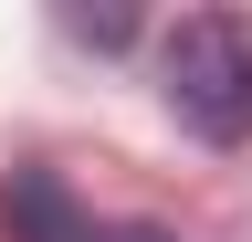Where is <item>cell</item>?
<instances>
[{"label":"cell","mask_w":252,"mask_h":242,"mask_svg":"<svg viewBox=\"0 0 252 242\" xmlns=\"http://www.w3.org/2000/svg\"><path fill=\"white\" fill-rule=\"evenodd\" d=\"M158 95L200 147H242L252 137V21L242 11H189L158 42Z\"/></svg>","instance_id":"cell-1"},{"label":"cell","mask_w":252,"mask_h":242,"mask_svg":"<svg viewBox=\"0 0 252 242\" xmlns=\"http://www.w3.org/2000/svg\"><path fill=\"white\" fill-rule=\"evenodd\" d=\"M0 232H11V242H105L94 210L63 190L53 169H11V190H0Z\"/></svg>","instance_id":"cell-2"},{"label":"cell","mask_w":252,"mask_h":242,"mask_svg":"<svg viewBox=\"0 0 252 242\" xmlns=\"http://www.w3.org/2000/svg\"><path fill=\"white\" fill-rule=\"evenodd\" d=\"M63 32H74V42H105V53H116L126 32H137V21H126V11H63Z\"/></svg>","instance_id":"cell-3"},{"label":"cell","mask_w":252,"mask_h":242,"mask_svg":"<svg viewBox=\"0 0 252 242\" xmlns=\"http://www.w3.org/2000/svg\"><path fill=\"white\" fill-rule=\"evenodd\" d=\"M105 242H179V232H158V221H116Z\"/></svg>","instance_id":"cell-4"}]
</instances>
